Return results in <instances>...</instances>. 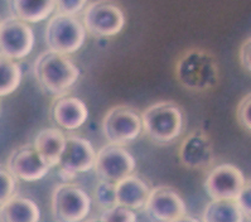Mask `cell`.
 <instances>
[{"label": "cell", "mask_w": 251, "mask_h": 222, "mask_svg": "<svg viewBox=\"0 0 251 222\" xmlns=\"http://www.w3.org/2000/svg\"><path fill=\"white\" fill-rule=\"evenodd\" d=\"M239 59L241 67L251 74V37L245 39L240 47Z\"/></svg>", "instance_id": "obj_28"}, {"label": "cell", "mask_w": 251, "mask_h": 222, "mask_svg": "<svg viewBox=\"0 0 251 222\" xmlns=\"http://www.w3.org/2000/svg\"><path fill=\"white\" fill-rule=\"evenodd\" d=\"M246 178L240 168L230 163H224L211 169L204 178V192L211 199H232L235 201Z\"/></svg>", "instance_id": "obj_12"}, {"label": "cell", "mask_w": 251, "mask_h": 222, "mask_svg": "<svg viewBox=\"0 0 251 222\" xmlns=\"http://www.w3.org/2000/svg\"><path fill=\"white\" fill-rule=\"evenodd\" d=\"M178 158L182 166L192 171H202L212 166L215 151L210 136L202 130H193L180 143Z\"/></svg>", "instance_id": "obj_14"}, {"label": "cell", "mask_w": 251, "mask_h": 222, "mask_svg": "<svg viewBox=\"0 0 251 222\" xmlns=\"http://www.w3.org/2000/svg\"><path fill=\"white\" fill-rule=\"evenodd\" d=\"M41 210L33 199L13 196L0 206V222H39Z\"/></svg>", "instance_id": "obj_19"}, {"label": "cell", "mask_w": 251, "mask_h": 222, "mask_svg": "<svg viewBox=\"0 0 251 222\" xmlns=\"http://www.w3.org/2000/svg\"><path fill=\"white\" fill-rule=\"evenodd\" d=\"M17 192V179L5 166L0 164V206L10 199Z\"/></svg>", "instance_id": "obj_24"}, {"label": "cell", "mask_w": 251, "mask_h": 222, "mask_svg": "<svg viewBox=\"0 0 251 222\" xmlns=\"http://www.w3.org/2000/svg\"><path fill=\"white\" fill-rule=\"evenodd\" d=\"M89 5V0H56V9L58 13L76 17Z\"/></svg>", "instance_id": "obj_26"}, {"label": "cell", "mask_w": 251, "mask_h": 222, "mask_svg": "<svg viewBox=\"0 0 251 222\" xmlns=\"http://www.w3.org/2000/svg\"><path fill=\"white\" fill-rule=\"evenodd\" d=\"M235 201L244 216L251 219V182H246Z\"/></svg>", "instance_id": "obj_27"}, {"label": "cell", "mask_w": 251, "mask_h": 222, "mask_svg": "<svg viewBox=\"0 0 251 222\" xmlns=\"http://www.w3.org/2000/svg\"><path fill=\"white\" fill-rule=\"evenodd\" d=\"M22 68L14 59L0 54V98L12 95L21 86Z\"/></svg>", "instance_id": "obj_21"}, {"label": "cell", "mask_w": 251, "mask_h": 222, "mask_svg": "<svg viewBox=\"0 0 251 222\" xmlns=\"http://www.w3.org/2000/svg\"><path fill=\"white\" fill-rule=\"evenodd\" d=\"M52 118L65 130H77L89 118V110L81 99L61 96L52 106Z\"/></svg>", "instance_id": "obj_15"}, {"label": "cell", "mask_w": 251, "mask_h": 222, "mask_svg": "<svg viewBox=\"0 0 251 222\" xmlns=\"http://www.w3.org/2000/svg\"><path fill=\"white\" fill-rule=\"evenodd\" d=\"M96 151L86 138L70 135L66 138V147L59 160L58 175L63 182H71L77 174L94 168Z\"/></svg>", "instance_id": "obj_9"}, {"label": "cell", "mask_w": 251, "mask_h": 222, "mask_svg": "<svg viewBox=\"0 0 251 222\" xmlns=\"http://www.w3.org/2000/svg\"><path fill=\"white\" fill-rule=\"evenodd\" d=\"M86 34L87 32L82 22L77 17L57 13L46 25V46L52 52L68 56L82 47Z\"/></svg>", "instance_id": "obj_5"}, {"label": "cell", "mask_w": 251, "mask_h": 222, "mask_svg": "<svg viewBox=\"0 0 251 222\" xmlns=\"http://www.w3.org/2000/svg\"><path fill=\"white\" fill-rule=\"evenodd\" d=\"M85 222H101V221L100 219H98V217H92V219L85 220Z\"/></svg>", "instance_id": "obj_30"}, {"label": "cell", "mask_w": 251, "mask_h": 222, "mask_svg": "<svg viewBox=\"0 0 251 222\" xmlns=\"http://www.w3.org/2000/svg\"><path fill=\"white\" fill-rule=\"evenodd\" d=\"M245 216L232 199H211L202 213V222H244Z\"/></svg>", "instance_id": "obj_20"}, {"label": "cell", "mask_w": 251, "mask_h": 222, "mask_svg": "<svg viewBox=\"0 0 251 222\" xmlns=\"http://www.w3.org/2000/svg\"><path fill=\"white\" fill-rule=\"evenodd\" d=\"M34 47V33L25 22L9 17L0 22V54L17 59L25 58Z\"/></svg>", "instance_id": "obj_10"}, {"label": "cell", "mask_w": 251, "mask_h": 222, "mask_svg": "<svg viewBox=\"0 0 251 222\" xmlns=\"http://www.w3.org/2000/svg\"><path fill=\"white\" fill-rule=\"evenodd\" d=\"M5 167L17 181L37 182L45 178L50 167L41 159L33 144H24L13 149Z\"/></svg>", "instance_id": "obj_13"}, {"label": "cell", "mask_w": 251, "mask_h": 222, "mask_svg": "<svg viewBox=\"0 0 251 222\" xmlns=\"http://www.w3.org/2000/svg\"><path fill=\"white\" fill-rule=\"evenodd\" d=\"M236 119L240 126L251 131V92L240 100L236 107Z\"/></svg>", "instance_id": "obj_25"}, {"label": "cell", "mask_w": 251, "mask_h": 222, "mask_svg": "<svg viewBox=\"0 0 251 222\" xmlns=\"http://www.w3.org/2000/svg\"><path fill=\"white\" fill-rule=\"evenodd\" d=\"M115 184L111 182L101 181L96 184L94 190V201L102 210L112 207L116 204Z\"/></svg>", "instance_id": "obj_22"}, {"label": "cell", "mask_w": 251, "mask_h": 222, "mask_svg": "<svg viewBox=\"0 0 251 222\" xmlns=\"http://www.w3.org/2000/svg\"><path fill=\"white\" fill-rule=\"evenodd\" d=\"M99 219L101 222H136L138 216L134 210L115 204L107 210H102Z\"/></svg>", "instance_id": "obj_23"}, {"label": "cell", "mask_w": 251, "mask_h": 222, "mask_svg": "<svg viewBox=\"0 0 251 222\" xmlns=\"http://www.w3.org/2000/svg\"><path fill=\"white\" fill-rule=\"evenodd\" d=\"M135 168V158L124 147L107 144L96 151L94 169L101 181L118 183L121 179L134 174Z\"/></svg>", "instance_id": "obj_8"}, {"label": "cell", "mask_w": 251, "mask_h": 222, "mask_svg": "<svg viewBox=\"0 0 251 222\" xmlns=\"http://www.w3.org/2000/svg\"><path fill=\"white\" fill-rule=\"evenodd\" d=\"M86 32L96 38L118 36L125 25V14L115 0H95L83 10Z\"/></svg>", "instance_id": "obj_7"}, {"label": "cell", "mask_w": 251, "mask_h": 222, "mask_svg": "<svg viewBox=\"0 0 251 222\" xmlns=\"http://www.w3.org/2000/svg\"><path fill=\"white\" fill-rule=\"evenodd\" d=\"M66 138L67 136L57 127L42 129L34 138L33 147L41 159L50 168H53L59 164L66 147Z\"/></svg>", "instance_id": "obj_16"}, {"label": "cell", "mask_w": 251, "mask_h": 222, "mask_svg": "<svg viewBox=\"0 0 251 222\" xmlns=\"http://www.w3.org/2000/svg\"><path fill=\"white\" fill-rule=\"evenodd\" d=\"M143 133L151 142L167 145L177 140L186 127L183 107L175 101H157L140 114Z\"/></svg>", "instance_id": "obj_3"}, {"label": "cell", "mask_w": 251, "mask_h": 222, "mask_svg": "<svg viewBox=\"0 0 251 222\" xmlns=\"http://www.w3.org/2000/svg\"><path fill=\"white\" fill-rule=\"evenodd\" d=\"M143 210L155 222H171L187 215L184 199L176 188L169 186L151 188Z\"/></svg>", "instance_id": "obj_11"}, {"label": "cell", "mask_w": 251, "mask_h": 222, "mask_svg": "<svg viewBox=\"0 0 251 222\" xmlns=\"http://www.w3.org/2000/svg\"><path fill=\"white\" fill-rule=\"evenodd\" d=\"M92 199L83 188L71 182L54 187L50 197V213L54 222H82L91 211Z\"/></svg>", "instance_id": "obj_4"}, {"label": "cell", "mask_w": 251, "mask_h": 222, "mask_svg": "<svg viewBox=\"0 0 251 222\" xmlns=\"http://www.w3.org/2000/svg\"><path fill=\"white\" fill-rule=\"evenodd\" d=\"M116 190V204L124 206L130 210H140L144 207L148 199L149 184L135 174L121 179L115 184Z\"/></svg>", "instance_id": "obj_17"}, {"label": "cell", "mask_w": 251, "mask_h": 222, "mask_svg": "<svg viewBox=\"0 0 251 222\" xmlns=\"http://www.w3.org/2000/svg\"><path fill=\"white\" fill-rule=\"evenodd\" d=\"M33 74L39 89L52 96H65L80 77V70L66 54L47 49L34 61Z\"/></svg>", "instance_id": "obj_2"}, {"label": "cell", "mask_w": 251, "mask_h": 222, "mask_svg": "<svg viewBox=\"0 0 251 222\" xmlns=\"http://www.w3.org/2000/svg\"><path fill=\"white\" fill-rule=\"evenodd\" d=\"M175 74L178 83L188 91H211L220 82L219 62L210 50L200 47L188 48L178 57Z\"/></svg>", "instance_id": "obj_1"}, {"label": "cell", "mask_w": 251, "mask_h": 222, "mask_svg": "<svg viewBox=\"0 0 251 222\" xmlns=\"http://www.w3.org/2000/svg\"><path fill=\"white\" fill-rule=\"evenodd\" d=\"M101 130L109 144L125 147L135 142L143 133L142 116L129 105H116L103 116Z\"/></svg>", "instance_id": "obj_6"}, {"label": "cell", "mask_w": 251, "mask_h": 222, "mask_svg": "<svg viewBox=\"0 0 251 222\" xmlns=\"http://www.w3.org/2000/svg\"><path fill=\"white\" fill-rule=\"evenodd\" d=\"M171 222H202V221H200V220L196 219V217H193V216H188V215H184V216L179 217V219L173 220V221H171Z\"/></svg>", "instance_id": "obj_29"}, {"label": "cell", "mask_w": 251, "mask_h": 222, "mask_svg": "<svg viewBox=\"0 0 251 222\" xmlns=\"http://www.w3.org/2000/svg\"><path fill=\"white\" fill-rule=\"evenodd\" d=\"M12 17L25 23L46 21L56 9V0H8Z\"/></svg>", "instance_id": "obj_18"}]
</instances>
